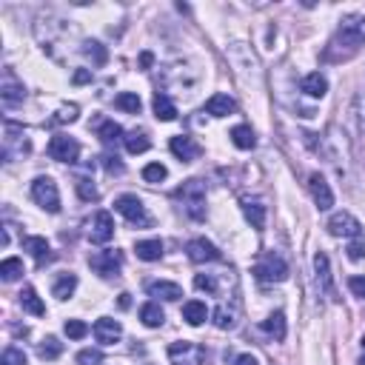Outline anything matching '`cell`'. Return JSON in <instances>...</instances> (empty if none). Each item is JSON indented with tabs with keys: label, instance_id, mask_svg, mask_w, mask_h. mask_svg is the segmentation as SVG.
Segmentation results:
<instances>
[{
	"label": "cell",
	"instance_id": "obj_16",
	"mask_svg": "<svg viewBox=\"0 0 365 365\" xmlns=\"http://www.w3.org/2000/svg\"><path fill=\"white\" fill-rule=\"evenodd\" d=\"M168 148H171V155H175L177 160H183V163L197 160L200 151H203V148L195 143V137H188V134H177V137H171Z\"/></svg>",
	"mask_w": 365,
	"mask_h": 365
},
{
	"label": "cell",
	"instance_id": "obj_9",
	"mask_svg": "<svg viewBox=\"0 0 365 365\" xmlns=\"http://www.w3.org/2000/svg\"><path fill=\"white\" fill-rule=\"evenodd\" d=\"M49 157L57 163H78L80 157V143L69 137V134H54L49 140Z\"/></svg>",
	"mask_w": 365,
	"mask_h": 365
},
{
	"label": "cell",
	"instance_id": "obj_7",
	"mask_svg": "<svg viewBox=\"0 0 365 365\" xmlns=\"http://www.w3.org/2000/svg\"><path fill=\"white\" fill-rule=\"evenodd\" d=\"M168 360L171 365H203L206 362V349L197 342H171L168 345Z\"/></svg>",
	"mask_w": 365,
	"mask_h": 365
},
{
	"label": "cell",
	"instance_id": "obj_36",
	"mask_svg": "<svg viewBox=\"0 0 365 365\" xmlns=\"http://www.w3.org/2000/svg\"><path fill=\"white\" fill-rule=\"evenodd\" d=\"M126 148H129V155H143V151H148V146H151V140L146 137L143 131H131V134H126Z\"/></svg>",
	"mask_w": 365,
	"mask_h": 365
},
{
	"label": "cell",
	"instance_id": "obj_40",
	"mask_svg": "<svg viewBox=\"0 0 365 365\" xmlns=\"http://www.w3.org/2000/svg\"><path fill=\"white\" fill-rule=\"evenodd\" d=\"M195 288H197V291H206V294H220L214 274H197L195 277Z\"/></svg>",
	"mask_w": 365,
	"mask_h": 365
},
{
	"label": "cell",
	"instance_id": "obj_11",
	"mask_svg": "<svg viewBox=\"0 0 365 365\" xmlns=\"http://www.w3.org/2000/svg\"><path fill=\"white\" fill-rule=\"evenodd\" d=\"M329 232L334 237H349V240H357L362 237V225L354 214H349V211H337V214L329 220Z\"/></svg>",
	"mask_w": 365,
	"mask_h": 365
},
{
	"label": "cell",
	"instance_id": "obj_37",
	"mask_svg": "<svg viewBox=\"0 0 365 365\" xmlns=\"http://www.w3.org/2000/svg\"><path fill=\"white\" fill-rule=\"evenodd\" d=\"M37 354H41V360H57L63 354V342L57 337H46L41 345H37Z\"/></svg>",
	"mask_w": 365,
	"mask_h": 365
},
{
	"label": "cell",
	"instance_id": "obj_12",
	"mask_svg": "<svg viewBox=\"0 0 365 365\" xmlns=\"http://www.w3.org/2000/svg\"><path fill=\"white\" fill-rule=\"evenodd\" d=\"M186 254H188L191 263H214V260L223 257V254H220V248H217L214 243H208L206 237L191 240V243L186 245Z\"/></svg>",
	"mask_w": 365,
	"mask_h": 365
},
{
	"label": "cell",
	"instance_id": "obj_5",
	"mask_svg": "<svg viewBox=\"0 0 365 365\" xmlns=\"http://www.w3.org/2000/svg\"><path fill=\"white\" fill-rule=\"evenodd\" d=\"M32 197L41 208H46L49 214H57V211H60V195H57V183L52 177H37L32 183Z\"/></svg>",
	"mask_w": 365,
	"mask_h": 365
},
{
	"label": "cell",
	"instance_id": "obj_51",
	"mask_svg": "<svg viewBox=\"0 0 365 365\" xmlns=\"http://www.w3.org/2000/svg\"><path fill=\"white\" fill-rule=\"evenodd\" d=\"M234 365H257V360H254L252 354H240V357L234 360Z\"/></svg>",
	"mask_w": 365,
	"mask_h": 365
},
{
	"label": "cell",
	"instance_id": "obj_47",
	"mask_svg": "<svg viewBox=\"0 0 365 365\" xmlns=\"http://www.w3.org/2000/svg\"><path fill=\"white\" fill-rule=\"evenodd\" d=\"M349 288H351V294L365 300V277H349Z\"/></svg>",
	"mask_w": 365,
	"mask_h": 365
},
{
	"label": "cell",
	"instance_id": "obj_42",
	"mask_svg": "<svg viewBox=\"0 0 365 365\" xmlns=\"http://www.w3.org/2000/svg\"><path fill=\"white\" fill-rule=\"evenodd\" d=\"M78 114H80V109L74 106V103L60 106V109H57V114H54V120H52V123H74V120H78Z\"/></svg>",
	"mask_w": 365,
	"mask_h": 365
},
{
	"label": "cell",
	"instance_id": "obj_49",
	"mask_svg": "<svg viewBox=\"0 0 365 365\" xmlns=\"http://www.w3.org/2000/svg\"><path fill=\"white\" fill-rule=\"evenodd\" d=\"M71 80L78 83V86H80V83H89V80H91V71H89V69H80V71H74V78H71Z\"/></svg>",
	"mask_w": 365,
	"mask_h": 365
},
{
	"label": "cell",
	"instance_id": "obj_22",
	"mask_svg": "<svg viewBox=\"0 0 365 365\" xmlns=\"http://www.w3.org/2000/svg\"><path fill=\"white\" fill-rule=\"evenodd\" d=\"M300 89L309 94V98H325V91H329V80L322 78L320 71H311V74H305Z\"/></svg>",
	"mask_w": 365,
	"mask_h": 365
},
{
	"label": "cell",
	"instance_id": "obj_20",
	"mask_svg": "<svg viewBox=\"0 0 365 365\" xmlns=\"http://www.w3.org/2000/svg\"><path fill=\"white\" fill-rule=\"evenodd\" d=\"M206 111L211 114V118H228V114L237 111V103L228 98V94H214V98H208Z\"/></svg>",
	"mask_w": 365,
	"mask_h": 365
},
{
	"label": "cell",
	"instance_id": "obj_38",
	"mask_svg": "<svg viewBox=\"0 0 365 365\" xmlns=\"http://www.w3.org/2000/svg\"><path fill=\"white\" fill-rule=\"evenodd\" d=\"M114 106L123 109V111H129V114H140V109H143L140 98H137L134 91H123V94H118V98H114Z\"/></svg>",
	"mask_w": 365,
	"mask_h": 365
},
{
	"label": "cell",
	"instance_id": "obj_1",
	"mask_svg": "<svg viewBox=\"0 0 365 365\" xmlns=\"http://www.w3.org/2000/svg\"><path fill=\"white\" fill-rule=\"evenodd\" d=\"M362 43H365V29H362V21H360V17H345V21L340 23V29H337V37L331 41L329 52L342 49V60H345V57L357 54V49H360Z\"/></svg>",
	"mask_w": 365,
	"mask_h": 365
},
{
	"label": "cell",
	"instance_id": "obj_50",
	"mask_svg": "<svg viewBox=\"0 0 365 365\" xmlns=\"http://www.w3.org/2000/svg\"><path fill=\"white\" fill-rule=\"evenodd\" d=\"M151 63H155V54H151V52H143V54H140V69H148Z\"/></svg>",
	"mask_w": 365,
	"mask_h": 365
},
{
	"label": "cell",
	"instance_id": "obj_39",
	"mask_svg": "<svg viewBox=\"0 0 365 365\" xmlns=\"http://www.w3.org/2000/svg\"><path fill=\"white\" fill-rule=\"evenodd\" d=\"M166 177H168V168H166L163 163H148V166L143 168V180L151 183V186H155V183H163Z\"/></svg>",
	"mask_w": 365,
	"mask_h": 365
},
{
	"label": "cell",
	"instance_id": "obj_19",
	"mask_svg": "<svg viewBox=\"0 0 365 365\" xmlns=\"http://www.w3.org/2000/svg\"><path fill=\"white\" fill-rule=\"evenodd\" d=\"M314 272H317V283H320V288L325 294H331L334 297V280H331V263H329V257H325L322 252H317L314 254Z\"/></svg>",
	"mask_w": 365,
	"mask_h": 365
},
{
	"label": "cell",
	"instance_id": "obj_18",
	"mask_svg": "<svg viewBox=\"0 0 365 365\" xmlns=\"http://www.w3.org/2000/svg\"><path fill=\"white\" fill-rule=\"evenodd\" d=\"M23 98H26V89H23V83H17V78L12 71H6L3 74V86H0V100H3V106H17V103H23Z\"/></svg>",
	"mask_w": 365,
	"mask_h": 365
},
{
	"label": "cell",
	"instance_id": "obj_48",
	"mask_svg": "<svg viewBox=\"0 0 365 365\" xmlns=\"http://www.w3.org/2000/svg\"><path fill=\"white\" fill-rule=\"evenodd\" d=\"M103 166H106V171H109V175H123V163L118 160V157H103Z\"/></svg>",
	"mask_w": 365,
	"mask_h": 365
},
{
	"label": "cell",
	"instance_id": "obj_17",
	"mask_svg": "<svg viewBox=\"0 0 365 365\" xmlns=\"http://www.w3.org/2000/svg\"><path fill=\"white\" fill-rule=\"evenodd\" d=\"M120 337H123V329H120V322H118V320L100 317L98 322H94V340H98L100 345H114Z\"/></svg>",
	"mask_w": 365,
	"mask_h": 365
},
{
	"label": "cell",
	"instance_id": "obj_27",
	"mask_svg": "<svg viewBox=\"0 0 365 365\" xmlns=\"http://www.w3.org/2000/svg\"><path fill=\"white\" fill-rule=\"evenodd\" d=\"M21 305H23V311L34 314V317H43L46 314V305L41 302V297H37V291L32 285H26L23 291H21Z\"/></svg>",
	"mask_w": 365,
	"mask_h": 365
},
{
	"label": "cell",
	"instance_id": "obj_29",
	"mask_svg": "<svg viewBox=\"0 0 365 365\" xmlns=\"http://www.w3.org/2000/svg\"><path fill=\"white\" fill-rule=\"evenodd\" d=\"M232 143H234L237 148L248 151V148L257 146V134H254L252 126H234V129H232Z\"/></svg>",
	"mask_w": 365,
	"mask_h": 365
},
{
	"label": "cell",
	"instance_id": "obj_24",
	"mask_svg": "<svg viewBox=\"0 0 365 365\" xmlns=\"http://www.w3.org/2000/svg\"><path fill=\"white\" fill-rule=\"evenodd\" d=\"M243 214L252 223V228H265V206L260 200H243Z\"/></svg>",
	"mask_w": 365,
	"mask_h": 365
},
{
	"label": "cell",
	"instance_id": "obj_35",
	"mask_svg": "<svg viewBox=\"0 0 365 365\" xmlns=\"http://www.w3.org/2000/svg\"><path fill=\"white\" fill-rule=\"evenodd\" d=\"M83 54L89 57V60H91L94 66H106V60H109L106 46L98 43V41H86V43H83Z\"/></svg>",
	"mask_w": 365,
	"mask_h": 365
},
{
	"label": "cell",
	"instance_id": "obj_21",
	"mask_svg": "<svg viewBox=\"0 0 365 365\" xmlns=\"http://www.w3.org/2000/svg\"><path fill=\"white\" fill-rule=\"evenodd\" d=\"M148 294L151 297H160V300H168V302H175L183 297V288L177 283H166V280H155V283H148Z\"/></svg>",
	"mask_w": 365,
	"mask_h": 365
},
{
	"label": "cell",
	"instance_id": "obj_15",
	"mask_svg": "<svg viewBox=\"0 0 365 365\" xmlns=\"http://www.w3.org/2000/svg\"><path fill=\"white\" fill-rule=\"evenodd\" d=\"M237 322H240V302L237 300H223L220 309L214 311V325L220 331H232V329H237Z\"/></svg>",
	"mask_w": 365,
	"mask_h": 365
},
{
	"label": "cell",
	"instance_id": "obj_2",
	"mask_svg": "<svg viewBox=\"0 0 365 365\" xmlns=\"http://www.w3.org/2000/svg\"><path fill=\"white\" fill-rule=\"evenodd\" d=\"M175 197L183 203L186 208V214L191 220H203L206 217V186L200 180H186L177 191H175Z\"/></svg>",
	"mask_w": 365,
	"mask_h": 365
},
{
	"label": "cell",
	"instance_id": "obj_44",
	"mask_svg": "<svg viewBox=\"0 0 365 365\" xmlns=\"http://www.w3.org/2000/svg\"><path fill=\"white\" fill-rule=\"evenodd\" d=\"M66 334H69L71 340H83V337L89 334V325L80 322V320H66Z\"/></svg>",
	"mask_w": 365,
	"mask_h": 365
},
{
	"label": "cell",
	"instance_id": "obj_32",
	"mask_svg": "<svg viewBox=\"0 0 365 365\" xmlns=\"http://www.w3.org/2000/svg\"><path fill=\"white\" fill-rule=\"evenodd\" d=\"M74 288H78V277H74V274H60L52 285V294L57 300H69L74 294Z\"/></svg>",
	"mask_w": 365,
	"mask_h": 365
},
{
	"label": "cell",
	"instance_id": "obj_10",
	"mask_svg": "<svg viewBox=\"0 0 365 365\" xmlns=\"http://www.w3.org/2000/svg\"><path fill=\"white\" fill-rule=\"evenodd\" d=\"M89 265L98 274H103V277H114V274L120 272V265H123V252H118V248H106V252L91 254L89 257Z\"/></svg>",
	"mask_w": 365,
	"mask_h": 365
},
{
	"label": "cell",
	"instance_id": "obj_41",
	"mask_svg": "<svg viewBox=\"0 0 365 365\" xmlns=\"http://www.w3.org/2000/svg\"><path fill=\"white\" fill-rule=\"evenodd\" d=\"M74 188H78L80 200H86V203L98 200V188H94V183H91V180H86V177H78V183H74Z\"/></svg>",
	"mask_w": 365,
	"mask_h": 365
},
{
	"label": "cell",
	"instance_id": "obj_33",
	"mask_svg": "<svg viewBox=\"0 0 365 365\" xmlns=\"http://www.w3.org/2000/svg\"><path fill=\"white\" fill-rule=\"evenodd\" d=\"M155 114H157V120H166V123L177 118V106L168 100V94H163V91L155 94Z\"/></svg>",
	"mask_w": 365,
	"mask_h": 365
},
{
	"label": "cell",
	"instance_id": "obj_46",
	"mask_svg": "<svg viewBox=\"0 0 365 365\" xmlns=\"http://www.w3.org/2000/svg\"><path fill=\"white\" fill-rule=\"evenodd\" d=\"M349 257L351 260H362L365 257V237H357L349 243Z\"/></svg>",
	"mask_w": 365,
	"mask_h": 365
},
{
	"label": "cell",
	"instance_id": "obj_14",
	"mask_svg": "<svg viewBox=\"0 0 365 365\" xmlns=\"http://www.w3.org/2000/svg\"><path fill=\"white\" fill-rule=\"evenodd\" d=\"M309 191H311V197H314V203H317L320 211H329L334 206V191H331L329 183H325L322 175H317V171L309 177Z\"/></svg>",
	"mask_w": 365,
	"mask_h": 365
},
{
	"label": "cell",
	"instance_id": "obj_52",
	"mask_svg": "<svg viewBox=\"0 0 365 365\" xmlns=\"http://www.w3.org/2000/svg\"><path fill=\"white\" fill-rule=\"evenodd\" d=\"M129 297H131V294H120V309H129V302H131Z\"/></svg>",
	"mask_w": 365,
	"mask_h": 365
},
{
	"label": "cell",
	"instance_id": "obj_8",
	"mask_svg": "<svg viewBox=\"0 0 365 365\" xmlns=\"http://www.w3.org/2000/svg\"><path fill=\"white\" fill-rule=\"evenodd\" d=\"M254 277L260 283H283L288 277V265L280 254H263V260L254 265Z\"/></svg>",
	"mask_w": 365,
	"mask_h": 365
},
{
	"label": "cell",
	"instance_id": "obj_4",
	"mask_svg": "<svg viewBox=\"0 0 365 365\" xmlns=\"http://www.w3.org/2000/svg\"><path fill=\"white\" fill-rule=\"evenodd\" d=\"M29 155V137H26V131L23 126H17V123H6L3 126V157L6 160H21Z\"/></svg>",
	"mask_w": 365,
	"mask_h": 365
},
{
	"label": "cell",
	"instance_id": "obj_45",
	"mask_svg": "<svg viewBox=\"0 0 365 365\" xmlns=\"http://www.w3.org/2000/svg\"><path fill=\"white\" fill-rule=\"evenodd\" d=\"M103 362V354L98 349H83L78 354V365H100Z\"/></svg>",
	"mask_w": 365,
	"mask_h": 365
},
{
	"label": "cell",
	"instance_id": "obj_43",
	"mask_svg": "<svg viewBox=\"0 0 365 365\" xmlns=\"http://www.w3.org/2000/svg\"><path fill=\"white\" fill-rule=\"evenodd\" d=\"M0 365H26V354L12 345V349H6L3 357H0Z\"/></svg>",
	"mask_w": 365,
	"mask_h": 365
},
{
	"label": "cell",
	"instance_id": "obj_31",
	"mask_svg": "<svg viewBox=\"0 0 365 365\" xmlns=\"http://www.w3.org/2000/svg\"><path fill=\"white\" fill-rule=\"evenodd\" d=\"M140 320H143L146 329H160V325L166 322V314H163V309L157 302H146L140 309Z\"/></svg>",
	"mask_w": 365,
	"mask_h": 365
},
{
	"label": "cell",
	"instance_id": "obj_53",
	"mask_svg": "<svg viewBox=\"0 0 365 365\" xmlns=\"http://www.w3.org/2000/svg\"><path fill=\"white\" fill-rule=\"evenodd\" d=\"M357 365H365V354H362V357H360V362H357Z\"/></svg>",
	"mask_w": 365,
	"mask_h": 365
},
{
	"label": "cell",
	"instance_id": "obj_25",
	"mask_svg": "<svg viewBox=\"0 0 365 365\" xmlns=\"http://www.w3.org/2000/svg\"><path fill=\"white\" fill-rule=\"evenodd\" d=\"M263 331L272 337V340L283 342V340H285V331H288V329H285V314H283V311H274L268 320H263Z\"/></svg>",
	"mask_w": 365,
	"mask_h": 365
},
{
	"label": "cell",
	"instance_id": "obj_6",
	"mask_svg": "<svg viewBox=\"0 0 365 365\" xmlns=\"http://www.w3.org/2000/svg\"><path fill=\"white\" fill-rule=\"evenodd\" d=\"M114 208H118L131 225H137V228H148L151 225V217H148V211H146V206H143L140 197L123 195V197L114 200Z\"/></svg>",
	"mask_w": 365,
	"mask_h": 365
},
{
	"label": "cell",
	"instance_id": "obj_26",
	"mask_svg": "<svg viewBox=\"0 0 365 365\" xmlns=\"http://www.w3.org/2000/svg\"><path fill=\"white\" fill-rule=\"evenodd\" d=\"M206 317H208L206 302H200V300H188V302L183 305V320H186L188 325H203Z\"/></svg>",
	"mask_w": 365,
	"mask_h": 365
},
{
	"label": "cell",
	"instance_id": "obj_28",
	"mask_svg": "<svg viewBox=\"0 0 365 365\" xmlns=\"http://www.w3.org/2000/svg\"><path fill=\"white\" fill-rule=\"evenodd\" d=\"M98 137L103 140V146H118L120 140H126V137H123V129L114 123V120H103V123L98 126Z\"/></svg>",
	"mask_w": 365,
	"mask_h": 365
},
{
	"label": "cell",
	"instance_id": "obj_3",
	"mask_svg": "<svg viewBox=\"0 0 365 365\" xmlns=\"http://www.w3.org/2000/svg\"><path fill=\"white\" fill-rule=\"evenodd\" d=\"M225 52H228V60H232V66L237 69V74L243 80H248V71H252L254 80H260V60L245 43H232Z\"/></svg>",
	"mask_w": 365,
	"mask_h": 365
},
{
	"label": "cell",
	"instance_id": "obj_30",
	"mask_svg": "<svg viewBox=\"0 0 365 365\" xmlns=\"http://www.w3.org/2000/svg\"><path fill=\"white\" fill-rule=\"evenodd\" d=\"M134 252H137L140 260L155 263V260L163 257V243H160V240H140L137 245H134Z\"/></svg>",
	"mask_w": 365,
	"mask_h": 365
},
{
	"label": "cell",
	"instance_id": "obj_34",
	"mask_svg": "<svg viewBox=\"0 0 365 365\" xmlns=\"http://www.w3.org/2000/svg\"><path fill=\"white\" fill-rule=\"evenodd\" d=\"M23 274V260H17V257H9L0 263V280L3 283H14V280H21Z\"/></svg>",
	"mask_w": 365,
	"mask_h": 365
},
{
	"label": "cell",
	"instance_id": "obj_13",
	"mask_svg": "<svg viewBox=\"0 0 365 365\" xmlns=\"http://www.w3.org/2000/svg\"><path fill=\"white\" fill-rule=\"evenodd\" d=\"M111 237H114V220H111V214H109V211H98L94 220H91V228H89V240L103 245Z\"/></svg>",
	"mask_w": 365,
	"mask_h": 365
},
{
	"label": "cell",
	"instance_id": "obj_23",
	"mask_svg": "<svg viewBox=\"0 0 365 365\" xmlns=\"http://www.w3.org/2000/svg\"><path fill=\"white\" fill-rule=\"evenodd\" d=\"M23 248L37 260V265H43L46 260H52V248H49L46 237H23Z\"/></svg>",
	"mask_w": 365,
	"mask_h": 365
}]
</instances>
